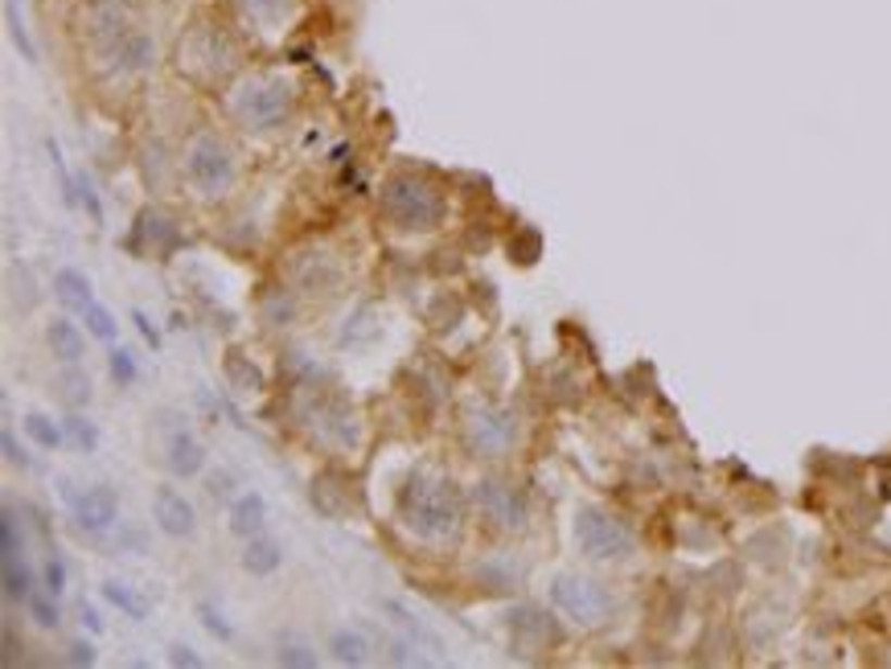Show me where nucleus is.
Here are the masks:
<instances>
[{"mask_svg":"<svg viewBox=\"0 0 891 669\" xmlns=\"http://www.w3.org/2000/svg\"><path fill=\"white\" fill-rule=\"evenodd\" d=\"M297 108V83L279 71H255L242 75L226 91V112L242 131H272L279 128Z\"/></svg>","mask_w":891,"mask_h":669,"instance_id":"1","label":"nucleus"},{"mask_svg":"<svg viewBox=\"0 0 891 669\" xmlns=\"http://www.w3.org/2000/svg\"><path fill=\"white\" fill-rule=\"evenodd\" d=\"M177 71L193 83H226L239 71V41L214 17H193L177 41Z\"/></svg>","mask_w":891,"mask_h":669,"instance_id":"2","label":"nucleus"},{"mask_svg":"<svg viewBox=\"0 0 891 669\" xmlns=\"http://www.w3.org/2000/svg\"><path fill=\"white\" fill-rule=\"evenodd\" d=\"M403 514H407L411 530L427 542H448L461 534V521H465V502L461 493L452 489V481H431L415 477L403 493Z\"/></svg>","mask_w":891,"mask_h":669,"instance_id":"3","label":"nucleus"},{"mask_svg":"<svg viewBox=\"0 0 891 669\" xmlns=\"http://www.w3.org/2000/svg\"><path fill=\"white\" fill-rule=\"evenodd\" d=\"M444 193L419 173H394L382 181V214L399 230H431L444 218Z\"/></svg>","mask_w":891,"mask_h":669,"instance_id":"4","label":"nucleus"},{"mask_svg":"<svg viewBox=\"0 0 891 669\" xmlns=\"http://www.w3.org/2000/svg\"><path fill=\"white\" fill-rule=\"evenodd\" d=\"M181 168H186V181L193 186L198 198H223V193H230L235 177H239V165H235L230 144H226L218 131H205V128L189 136Z\"/></svg>","mask_w":891,"mask_h":669,"instance_id":"5","label":"nucleus"},{"mask_svg":"<svg viewBox=\"0 0 891 669\" xmlns=\"http://www.w3.org/2000/svg\"><path fill=\"white\" fill-rule=\"evenodd\" d=\"M551 604H555L563 616H572L576 624H604L613 616L616 599L604 583L583 576H559L551 583Z\"/></svg>","mask_w":891,"mask_h":669,"instance_id":"6","label":"nucleus"},{"mask_svg":"<svg viewBox=\"0 0 891 669\" xmlns=\"http://www.w3.org/2000/svg\"><path fill=\"white\" fill-rule=\"evenodd\" d=\"M576 542L579 551L595 563H613V558L632 555V530L620 518L604 514V509H579L576 518Z\"/></svg>","mask_w":891,"mask_h":669,"instance_id":"7","label":"nucleus"},{"mask_svg":"<svg viewBox=\"0 0 891 669\" xmlns=\"http://www.w3.org/2000/svg\"><path fill=\"white\" fill-rule=\"evenodd\" d=\"M518 440V419L502 407H477L465 419V444L473 456H505Z\"/></svg>","mask_w":891,"mask_h":669,"instance_id":"8","label":"nucleus"},{"mask_svg":"<svg viewBox=\"0 0 891 669\" xmlns=\"http://www.w3.org/2000/svg\"><path fill=\"white\" fill-rule=\"evenodd\" d=\"M99 62L112 71L115 78H140L149 75L152 66H156V38H152L145 25H131L124 38L115 41V46H108L103 54H99Z\"/></svg>","mask_w":891,"mask_h":669,"instance_id":"9","label":"nucleus"},{"mask_svg":"<svg viewBox=\"0 0 891 669\" xmlns=\"http://www.w3.org/2000/svg\"><path fill=\"white\" fill-rule=\"evenodd\" d=\"M473 497H477L481 514L493 521L498 530H522V526H526V493L514 489V484L485 477V481H477Z\"/></svg>","mask_w":891,"mask_h":669,"instance_id":"10","label":"nucleus"},{"mask_svg":"<svg viewBox=\"0 0 891 669\" xmlns=\"http://www.w3.org/2000/svg\"><path fill=\"white\" fill-rule=\"evenodd\" d=\"M239 21L260 38H284L300 21V0H235Z\"/></svg>","mask_w":891,"mask_h":669,"instance_id":"11","label":"nucleus"},{"mask_svg":"<svg viewBox=\"0 0 891 669\" xmlns=\"http://www.w3.org/2000/svg\"><path fill=\"white\" fill-rule=\"evenodd\" d=\"M62 493L71 497L78 530H87V534H95V539H103L115 521H120V497H115L108 484H95V489L78 493V497L71 493V489H62Z\"/></svg>","mask_w":891,"mask_h":669,"instance_id":"12","label":"nucleus"},{"mask_svg":"<svg viewBox=\"0 0 891 669\" xmlns=\"http://www.w3.org/2000/svg\"><path fill=\"white\" fill-rule=\"evenodd\" d=\"M177 242H181V230H177V223L168 218V214H161V210H140V218H136V230H131V251L145 260V255H156V260H168L173 251H177Z\"/></svg>","mask_w":891,"mask_h":669,"instance_id":"13","label":"nucleus"},{"mask_svg":"<svg viewBox=\"0 0 891 669\" xmlns=\"http://www.w3.org/2000/svg\"><path fill=\"white\" fill-rule=\"evenodd\" d=\"M152 518L161 526V534L168 539H189L198 530V514L193 505L186 502V493H177L173 484H161L156 497H152Z\"/></svg>","mask_w":891,"mask_h":669,"instance_id":"14","label":"nucleus"},{"mask_svg":"<svg viewBox=\"0 0 891 669\" xmlns=\"http://www.w3.org/2000/svg\"><path fill=\"white\" fill-rule=\"evenodd\" d=\"M313 424H316V436H321L325 444H337V447L357 444V424H353V415L346 411L341 399H321V403H313Z\"/></svg>","mask_w":891,"mask_h":669,"instance_id":"15","label":"nucleus"},{"mask_svg":"<svg viewBox=\"0 0 891 669\" xmlns=\"http://www.w3.org/2000/svg\"><path fill=\"white\" fill-rule=\"evenodd\" d=\"M505 624H510V632H514V641H518V645H535V649H539V645L559 641V624L542 613V608H535V604H518V608H510Z\"/></svg>","mask_w":891,"mask_h":669,"instance_id":"16","label":"nucleus"},{"mask_svg":"<svg viewBox=\"0 0 891 669\" xmlns=\"http://www.w3.org/2000/svg\"><path fill=\"white\" fill-rule=\"evenodd\" d=\"M46 345H50V354H54L62 366H78L83 354H87V337H83V329H78L71 316H54V320H50Z\"/></svg>","mask_w":891,"mask_h":669,"instance_id":"17","label":"nucleus"},{"mask_svg":"<svg viewBox=\"0 0 891 669\" xmlns=\"http://www.w3.org/2000/svg\"><path fill=\"white\" fill-rule=\"evenodd\" d=\"M263 526H267V502H263V493H239L235 502H230V534H239V539H255V534H263Z\"/></svg>","mask_w":891,"mask_h":669,"instance_id":"18","label":"nucleus"},{"mask_svg":"<svg viewBox=\"0 0 891 669\" xmlns=\"http://www.w3.org/2000/svg\"><path fill=\"white\" fill-rule=\"evenodd\" d=\"M165 460H168V472L173 477H198L205 468V447L189 436V431H173L168 436V452H165Z\"/></svg>","mask_w":891,"mask_h":669,"instance_id":"19","label":"nucleus"},{"mask_svg":"<svg viewBox=\"0 0 891 669\" xmlns=\"http://www.w3.org/2000/svg\"><path fill=\"white\" fill-rule=\"evenodd\" d=\"M54 296L62 300L66 308H75V313H87L95 304L91 279L83 276V272H75V267H62L54 276Z\"/></svg>","mask_w":891,"mask_h":669,"instance_id":"20","label":"nucleus"},{"mask_svg":"<svg viewBox=\"0 0 891 669\" xmlns=\"http://www.w3.org/2000/svg\"><path fill=\"white\" fill-rule=\"evenodd\" d=\"M279 563H284V551H279L276 539H263V534L247 539V551H242V571H251V576H276Z\"/></svg>","mask_w":891,"mask_h":669,"instance_id":"21","label":"nucleus"},{"mask_svg":"<svg viewBox=\"0 0 891 669\" xmlns=\"http://www.w3.org/2000/svg\"><path fill=\"white\" fill-rule=\"evenodd\" d=\"M329 653H334V661H341V666H366V661H371V641L357 629H334Z\"/></svg>","mask_w":891,"mask_h":669,"instance_id":"22","label":"nucleus"},{"mask_svg":"<svg viewBox=\"0 0 891 669\" xmlns=\"http://www.w3.org/2000/svg\"><path fill=\"white\" fill-rule=\"evenodd\" d=\"M378 333H382L378 316H374L371 304H362L357 313L346 316V325H341L337 341H341V345H371V341H378Z\"/></svg>","mask_w":891,"mask_h":669,"instance_id":"23","label":"nucleus"},{"mask_svg":"<svg viewBox=\"0 0 891 669\" xmlns=\"http://www.w3.org/2000/svg\"><path fill=\"white\" fill-rule=\"evenodd\" d=\"M382 608H387V613H390V620H394L399 629L407 632V641H415V645H424V649H440V636H436V632L427 629L424 620H419V616L411 613L407 604H399V599H387Z\"/></svg>","mask_w":891,"mask_h":669,"instance_id":"24","label":"nucleus"},{"mask_svg":"<svg viewBox=\"0 0 891 669\" xmlns=\"http://www.w3.org/2000/svg\"><path fill=\"white\" fill-rule=\"evenodd\" d=\"M223 370H226V382H230L239 394H260L263 391V370L251 362V357H242L239 350H235V354H226Z\"/></svg>","mask_w":891,"mask_h":669,"instance_id":"25","label":"nucleus"},{"mask_svg":"<svg viewBox=\"0 0 891 669\" xmlns=\"http://www.w3.org/2000/svg\"><path fill=\"white\" fill-rule=\"evenodd\" d=\"M297 279L304 292H334L341 272H337V263H329L325 255H316V263H313V255H309V267L297 263Z\"/></svg>","mask_w":891,"mask_h":669,"instance_id":"26","label":"nucleus"},{"mask_svg":"<svg viewBox=\"0 0 891 669\" xmlns=\"http://www.w3.org/2000/svg\"><path fill=\"white\" fill-rule=\"evenodd\" d=\"M477 576H481V583H489L493 592H505V588H518L522 563H514L510 555H493L477 567Z\"/></svg>","mask_w":891,"mask_h":669,"instance_id":"27","label":"nucleus"},{"mask_svg":"<svg viewBox=\"0 0 891 669\" xmlns=\"http://www.w3.org/2000/svg\"><path fill=\"white\" fill-rule=\"evenodd\" d=\"M103 599H108L112 608H120L124 616H131V620H145V616H149V599L136 592V588H128V583H120V579H108V583H103Z\"/></svg>","mask_w":891,"mask_h":669,"instance_id":"28","label":"nucleus"},{"mask_svg":"<svg viewBox=\"0 0 891 669\" xmlns=\"http://www.w3.org/2000/svg\"><path fill=\"white\" fill-rule=\"evenodd\" d=\"M34 595V571L25 558H4V599H29Z\"/></svg>","mask_w":891,"mask_h":669,"instance_id":"29","label":"nucleus"},{"mask_svg":"<svg viewBox=\"0 0 891 669\" xmlns=\"http://www.w3.org/2000/svg\"><path fill=\"white\" fill-rule=\"evenodd\" d=\"M25 431H29V440L38 447H46V452H54V447L66 444V428H58L50 415H41V411H29L25 415Z\"/></svg>","mask_w":891,"mask_h":669,"instance_id":"30","label":"nucleus"},{"mask_svg":"<svg viewBox=\"0 0 891 669\" xmlns=\"http://www.w3.org/2000/svg\"><path fill=\"white\" fill-rule=\"evenodd\" d=\"M62 428H66V440H71L78 452H95V447H99V428H95L87 415L71 411V415L62 419Z\"/></svg>","mask_w":891,"mask_h":669,"instance_id":"31","label":"nucleus"},{"mask_svg":"<svg viewBox=\"0 0 891 669\" xmlns=\"http://www.w3.org/2000/svg\"><path fill=\"white\" fill-rule=\"evenodd\" d=\"M25 608H29V616H34V624H41V629H58L62 624V613H58V595H29L25 599Z\"/></svg>","mask_w":891,"mask_h":669,"instance_id":"32","label":"nucleus"},{"mask_svg":"<svg viewBox=\"0 0 891 669\" xmlns=\"http://www.w3.org/2000/svg\"><path fill=\"white\" fill-rule=\"evenodd\" d=\"M83 320H87V333L95 337V341H108L112 345L115 333H120V325H115V316L103 308V304H91L87 313H83Z\"/></svg>","mask_w":891,"mask_h":669,"instance_id":"33","label":"nucleus"},{"mask_svg":"<svg viewBox=\"0 0 891 669\" xmlns=\"http://www.w3.org/2000/svg\"><path fill=\"white\" fill-rule=\"evenodd\" d=\"M58 394H62V403H71V407H83L87 399H91V382L83 378V374L71 366V370L58 378Z\"/></svg>","mask_w":891,"mask_h":669,"instance_id":"34","label":"nucleus"},{"mask_svg":"<svg viewBox=\"0 0 891 669\" xmlns=\"http://www.w3.org/2000/svg\"><path fill=\"white\" fill-rule=\"evenodd\" d=\"M108 370H112V378L120 382V387H131L136 382V357L124 350V345H112V354H108Z\"/></svg>","mask_w":891,"mask_h":669,"instance_id":"35","label":"nucleus"},{"mask_svg":"<svg viewBox=\"0 0 891 669\" xmlns=\"http://www.w3.org/2000/svg\"><path fill=\"white\" fill-rule=\"evenodd\" d=\"M279 666H297V669H316V653L304 641H279Z\"/></svg>","mask_w":891,"mask_h":669,"instance_id":"36","label":"nucleus"},{"mask_svg":"<svg viewBox=\"0 0 891 669\" xmlns=\"http://www.w3.org/2000/svg\"><path fill=\"white\" fill-rule=\"evenodd\" d=\"M263 313H267V320H272V325H288V320H292V313H297V304H292V296H288L284 288H272V292H267V300H263Z\"/></svg>","mask_w":891,"mask_h":669,"instance_id":"37","label":"nucleus"},{"mask_svg":"<svg viewBox=\"0 0 891 669\" xmlns=\"http://www.w3.org/2000/svg\"><path fill=\"white\" fill-rule=\"evenodd\" d=\"M0 546H4V558H17L21 555L17 514H13V509H4V514H0Z\"/></svg>","mask_w":891,"mask_h":669,"instance_id":"38","label":"nucleus"},{"mask_svg":"<svg viewBox=\"0 0 891 669\" xmlns=\"http://www.w3.org/2000/svg\"><path fill=\"white\" fill-rule=\"evenodd\" d=\"M41 588L50 595H62L66 592V567H62V558H46V567H41Z\"/></svg>","mask_w":891,"mask_h":669,"instance_id":"39","label":"nucleus"},{"mask_svg":"<svg viewBox=\"0 0 891 669\" xmlns=\"http://www.w3.org/2000/svg\"><path fill=\"white\" fill-rule=\"evenodd\" d=\"M4 13H9V29H13V41L21 46V54L29 58H38V50H34V41H29V34H25V25H21V17H17V4L13 0H4Z\"/></svg>","mask_w":891,"mask_h":669,"instance_id":"40","label":"nucleus"},{"mask_svg":"<svg viewBox=\"0 0 891 669\" xmlns=\"http://www.w3.org/2000/svg\"><path fill=\"white\" fill-rule=\"evenodd\" d=\"M198 620H202V624H205L210 632H214V636H223V641H230V636H235V629L226 624L223 613H218L214 604H198Z\"/></svg>","mask_w":891,"mask_h":669,"instance_id":"41","label":"nucleus"},{"mask_svg":"<svg viewBox=\"0 0 891 669\" xmlns=\"http://www.w3.org/2000/svg\"><path fill=\"white\" fill-rule=\"evenodd\" d=\"M75 189H78V202H83L87 210H91V223L103 226V202H99V193H95V181H91V177H78Z\"/></svg>","mask_w":891,"mask_h":669,"instance_id":"42","label":"nucleus"},{"mask_svg":"<svg viewBox=\"0 0 891 669\" xmlns=\"http://www.w3.org/2000/svg\"><path fill=\"white\" fill-rule=\"evenodd\" d=\"M66 661L71 666H95V645L91 641H71L66 645Z\"/></svg>","mask_w":891,"mask_h":669,"instance_id":"43","label":"nucleus"},{"mask_svg":"<svg viewBox=\"0 0 891 669\" xmlns=\"http://www.w3.org/2000/svg\"><path fill=\"white\" fill-rule=\"evenodd\" d=\"M131 325H136V333L145 337V345H152V350H161V333H156V325H152V320H149L145 313H140V308L131 313Z\"/></svg>","mask_w":891,"mask_h":669,"instance_id":"44","label":"nucleus"},{"mask_svg":"<svg viewBox=\"0 0 891 669\" xmlns=\"http://www.w3.org/2000/svg\"><path fill=\"white\" fill-rule=\"evenodd\" d=\"M0 447H4V460H9V465H21V468L34 465V460H29L25 452H21L17 440H13V431H4V436H0Z\"/></svg>","mask_w":891,"mask_h":669,"instance_id":"45","label":"nucleus"},{"mask_svg":"<svg viewBox=\"0 0 891 669\" xmlns=\"http://www.w3.org/2000/svg\"><path fill=\"white\" fill-rule=\"evenodd\" d=\"M168 661L173 666H189V669H202V657L189 649V645H173V653H168Z\"/></svg>","mask_w":891,"mask_h":669,"instance_id":"46","label":"nucleus"},{"mask_svg":"<svg viewBox=\"0 0 891 669\" xmlns=\"http://www.w3.org/2000/svg\"><path fill=\"white\" fill-rule=\"evenodd\" d=\"M205 489H210V497H230V477H226V472H214Z\"/></svg>","mask_w":891,"mask_h":669,"instance_id":"47","label":"nucleus"},{"mask_svg":"<svg viewBox=\"0 0 891 669\" xmlns=\"http://www.w3.org/2000/svg\"><path fill=\"white\" fill-rule=\"evenodd\" d=\"M4 666H17V632L4 629V657H0Z\"/></svg>","mask_w":891,"mask_h":669,"instance_id":"48","label":"nucleus"},{"mask_svg":"<svg viewBox=\"0 0 891 669\" xmlns=\"http://www.w3.org/2000/svg\"><path fill=\"white\" fill-rule=\"evenodd\" d=\"M83 624H87L91 632H103V620H99V613H95V608H87V604H83Z\"/></svg>","mask_w":891,"mask_h":669,"instance_id":"49","label":"nucleus"}]
</instances>
